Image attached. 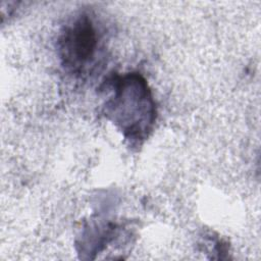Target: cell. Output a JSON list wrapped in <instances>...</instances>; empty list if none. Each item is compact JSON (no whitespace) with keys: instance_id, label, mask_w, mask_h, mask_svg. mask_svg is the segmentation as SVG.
<instances>
[{"instance_id":"2","label":"cell","mask_w":261,"mask_h":261,"mask_svg":"<svg viewBox=\"0 0 261 261\" xmlns=\"http://www.w3.org/2000/svg\"><path fill=\"white\" fill-rule=\"evenodd\" d=\"M94 17L81 12L61 29L57 50L62 66L74 75L87 73L95 65L102 47V36Z\"/></svg>"},{"instance_id":"1","label":"cell","mask_w":261,"mask_h":261,"mask_svg":"<svg viewBox=\"0 0 261 261\" xmlns=\"http://www.w3.org/2000/svg\"><path fill=\"white\" fill-rule=\"evenodd\" d=\"M106 93L104 116L130 148L139 149L154 130L157 106L146 79L139 72L112 74L101 86Z\"/></svg>"}]
</instances>
